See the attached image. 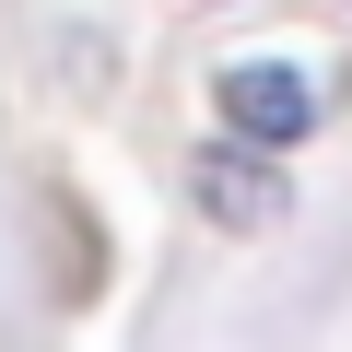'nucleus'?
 I'll use <instances>...</instances> for the list:
<instances>
[{
	"mask_svg": "<svg viewBox=\"0 0 352 352\" xmlns=\"http://www.w3.org/2000/svg\"><path fill=\"white\" fill-rule=\"evenodd\" d=\"M223 118H235V153H294L305 129H317V82L294 71V59H247V71H223Z\"/></svg>",
	"mask_w": 352,
	"mask_h": 352,
	"instance_id": "obj_1",
	"label": "nucleus"
},
{
	"mask_svg": "<svg viewBox=\"0 0 352 352\" xmlns=\"http://www.w3.org/2000/svg\"><path fill=\"white\" fill-rule=\"evenodd\" d=\"M188 200H200L223 235H270V223H294V176H282L270 153H235V141H223V153L188 164Z\"/></svg>",
	"mask_w": 352,
	"mask_h": 352,
	"instance_id": "obj_2",
	"label": "nucleus"
}]
</instances>
